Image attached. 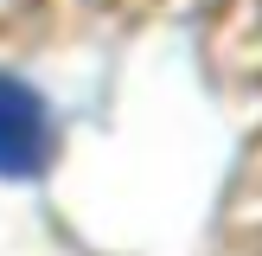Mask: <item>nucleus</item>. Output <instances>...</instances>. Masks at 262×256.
<instances>
[{
  "label": "nucleus",
  "instance_id": "obj_1",
  "mask_svg": "<svg viewBox=\"0 0 262 256\" xmlns=\"http://www.w3.org/2000/svg\"><path fill=\"white\" fill-rule=\"evenodd\" d=\"M51 154V115L38 90L19 77H0V173H38Z\"/></svg>",
  "mask_w": 262,
  "mask_h": 256
}]
</instances>
